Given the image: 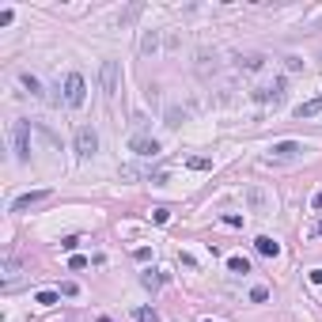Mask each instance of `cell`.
Wrapping results in <instances>:
<instances>
[{"label":"cell","mask_w":322,"mask_h":322,"mask_svg":"<svg viewBox=\"0 0 322 322\" xmlns=\"http://www.w3.org/2000/svg\"><path fill=\"white\" fill-rule=\"evenodd\" d=\"M84 99H87L84 76H80V72H68V80H65V102H68V106H84Z\"/></svg>","instance_id":"1"},{"label":"cell","mask_w":322,"mask_h":322,"mask_svg":"<svg viewBox=\"0 0 322 322\" xmlns=\"http://www.w3.org/2000/svg\"><path fill=\"white\" fill-rule=\"evenodd\" d=\"M95 152H99V133H95L91 125H80L76 129V155L87 159V155H95Z\"/></svg>","instance_id":"2"},{"label":"cell","mask_w":322,"mask_h":322,"mask_svg":"<svg viewBox=\"0 0 322 322\" xmlns=\"http://www.w3.org/2000/svg\"><path fill=\"white\" fill-rule=\"evenodd\" d=\"M303 152H307V148L299 144V140H280V144L269 148V163H273V159H299Z\"/></svg>","instance_id":"3"},{"label":"cell","mask_w":322,"mask_h":322,"mask_svg":"<svg viewBox=\"0 0 322 322\" xmlns=\"http://www.w3.org/2000/svg\"><path fill=\"white\" fill-rule=\"evenodd\" d=\"M16 159H31V125L27 121H16Z\"/></svg>","instance_id":"4"},{"label":"cell","mask_w":322,"mask_h":322,"mask_svg":"<svg viewBox=\"0 0 322 322\" xmlns=\"http://www.w3.org/2000/svg\"><path fill=\"white\" fill-rule=\"evenodd\" d=\"M118 84H121L118 61H102V91H106V95H118Z\"/></svg>","instance_id":"5"},{"label":"cell","mask_w":322,"mask_h":322,"mask_svg":"<svg viewBox=\"0 0 322 322\" xmlns=\"http://www.w3.org/2000/svg\"><path fill=\"white\" fill-rule=\"evenodd\" d=\"M50 190H31V194H23V197H16V205H12V212H27V209H34V205H42V201H50Z\"/></svg>","instance_id":"6"},{"label":"cell","mask_w":322,"mask_h":322,"mask_svg":"<svg viewBox=\"0 0 322 322\" xmlns=\"http://www.w3.org/2000/svg\"><path fill=\"white\" fill-rule=\"evenodd\" d=\"M129 152H136V155H159V140H155V136H133V140H129Z\"/></svg>","instance_id":"7"},{"label":"cell","mask_w":322,"mask_h":322,"mask_svg":"<svg viewBox=\"0 0 322 322\" xmlns=\"http://www.w3.org/2000/svg\"><path fill=\"white\" fill-rule=\"evenodd\" d=\"M254 99H273V102H280V99H284V80H273V84L269 87H258V91H254Z\"/></svg>","instance_id":"8"},{"label":"cell","mask_w":322,"mask_h":322,"mask_svg":"<svg viewBox=\"0 0 322 322\" xmlns=\"http://www.w3.org/2000/svg\"><path fill=\"white\" fill-rule=\"evenodd\" d=\"M254 250H258V254H265V258H277L280 254V243H277V239H269V235H258L254 239Z\"/></svg>","instance_id":"9"},{"label":"cell","mask_w":322,"mask_h":322,"mask_svg":"<svg viewBox=\"0 0 322 322\" xmlns=\"http://www.w3.org/2000/svg\"><path fill=\"white\" fill-rule=\"evenodd\" d=\"M314 114H322V95H314V99H307V102H299V106H296V118L299 121L314 118Z\"/></svg>","instance_id":"10"},{"label":"cell","mask_w":322,"mask_h":322,"mask_svg":"<svg viewBox=\"0 0 322 322\" xmlns=\"http://www.w3.org/2000/svg\"><path fill=\"white\" fill-rule=\"evenodd\" d=\"M246 201H250V209H254V212H262L265 205H269V197H265L258 186H250V190H246Z\"/></svg>","instance_id":"11"},{"label":"cell","mask_w":322,"mask_h":322,"mask_svg":"<svg viewBox=\"0 0 322 322\" xmlns=\"http://www.w3.org/2000/svg\"><path fill=\"white\" fill-rule=\"evenodd\" d=\"M186 167L190 171H212V159H209V155H190Z\"/></svg>","instance_id":"12"},{"label":"cell","mask_w":322,"mask_h":322,"mask_svg":"<svg viewBox=\"0 0 322 322\" xmlns=\"http://www.w3.org/2000/svg\"><path fill=\"white\" fill-rule=\"evenodd\" d=\"M23 87L34 95V99H42V84H38V76H31V72H23Z\"/></svg>","instance_id":"13"},{"label":"cell","mask_w":322,"mask_h":322,"mask_svg":"<svg viewBox=\"0 0 322 322\" xmlns=\"http://www.w3.org/2000/svg\"><path fill=\"white\" fill-rule=\"evenodd\" d=\"M16 273H19V262H16V258H8V262H4V288H12Z\"/></svg>","instance_id":"14"},{"label":"cell","mask_w":322,"mask_h":322,"mask_svg":"<svg viewBox=\"0 0 322 322\" xmlns=\"http://www.w3.org/2000/svg\"><path fill=\"white\" fill-rule=\"evenodd\" d=\"M155 46H159V38H155V31H144V38H140V53H144V57H148V53H152Z\"/></svg>","instance_id":"15"},{"label":"cell","mask_w":322,"mask_h":322,"mask_svg":"<svg viewBox=\"0 0 322 322\" xmlns=\"http://www.w3.org/2000/svg\"><path fill=\"white\" fill-rule=\"evenodd\" d=\"M133 318H136V322H159V314H155L152 307H136V311H133Z\"/></svg>","instance_id":"16"},{"label":"cell","mask_w":322,"mask_h":322,"mask_svg":"<svg viewBox=\"0 0 322 322\" xmlns=\"http://www.w3.org/2000/svg\"><path fill=\"white\" fill-rule=\"evenodd\" d=\"M182 121H186V110H178V106H171V110H167V125H171V129H178Z\"/></svg>","instance_id":"17"},{"label":"cell","mask_w":322,"mask_h":322,"mask_svg":"<svg viewBox=\"0 0 322 322\" xmlns=\"http://www.w3.org/2000/svg\"><path fill=\"white\" fill-rule=\"evenodd\" d=\"M228 269H231V273H250V262L235 254V258H228Z\"/></svg>","instance_id":"18"},{"label":"cell","mask_w":322,"mask_h":322,"mask_svg":"<svg viewBox=\"0 0 322 322\" xmlns=\"http://www.w3.org/2000/svg\"><path fill=\"white\" fill-rule=\"evenodd\" d=\"M239 68H250V72H254V68H262V57H258V53H246V57H239Z\"/></svg>","instance_id":"19"},{"label":"cell","mask_w":322,"mask_h":322,"mask_svg":"<svg viewBox=\"0 0 322 322\" xmlns=\"http://www.w3.org/2000/svg\"><path fill=\"white\" fill-rule=\"evenodd\" d=\"M34 303H42V307H53V303H57V292H38V296H34Z\"/></svg>","instance_id":"20"},{"label":"cell","mask_w":322,"mask_h":322,"mask_svg":"<svg viewBox=\"0 0 322 322\" xmlns=\"http://www.w3.org/2000/svg\"><path fill=\"white\" fill-rule=\"evenodd\" d=\"M250 299H254V303H262V299H269V288H262V284H258V288H250Z\"/></svg>","instance_id":"21"},{"label":"cell","mask_w":322,"mask_h":322,"mask_svg":"<svg viewBox=\"0 0 322 322\" xmlns=\"http://www.w3.org/2000/svg\"><path fill=\"white\" fill-rule=\"evenodd\" d=\"M76 292H80L76 280H65V284H61V296H76Z\"/></svg>","instance_id":"22"},{"label":"cell","mask_w":322,"mask_h":322,"mask_svg":"<svg viewBox=\"0 0 322 322\" xmlns=\"http://www.w3.org/2000/svg\"><path fill=\"white\" fill-rule=\"evenodd\" d=\"M80 246V239L76 235H68V239H61V250H68V254H72V250H76Z\"/></svg>","instance_id":"23"},{"label":"cell","mask_w":322,"mask_h":322,"mask_svg":"<svg viewBox=\"0 0 322 322\" xmlns=\"http://www.w3.org/2000/svg\"><path fill=\"white\" fill-rule=\"evenodd\" d=\"M140 280H144V288H155V284H159V280H163V277H155V273H152V269H148V273H144V277H140Z\"/></svg>","instance_id":"24"},{"label":"cell","mask_w":322,"mask_h":322,"mask_svg":"<svg viewBox=\"0 0 322 322\" xmlns=\"http://www.w3.org/2000/svg\"><path fill=\"white\" fill-rule=\"evenodd\" d=\"M224 224H228V228H243V216H235V212H228V216H224Z\"/></svg>","instance_id":"25"},{"label":"cell","mask_w":322,"mask_h":322,"mask_svg":"<svg viewBox=\"0 0 322 322\" xmlns=\"http://www.w3.org/2000/svg\"><path fill=\"white\" fill-rule=\"evenodd\" d=\"M84 265H87V258H80V254L68 258V269H84Z\"/></svg>","instance_id":"26"},{"label":"cell","mask_w":322,"mask_h":322,"mask_svg":"<svg viewBox=\"0 0 322 322\" xmlns=\"http://www.w3.org/2000/svg\"><path fill=\"white\" fill-rule=\"evenodd\" d=\"M152 220H155V224H167V220H171V212H167V209H155V212H152Z\"/></svg>","instance_id":"27"},{"label":"cell","mask_w":322,"mask_h":322,"mask_svg":"<svg viewBox=\"0 0 322 322\" xmlns=\"http://www.w3.org/2000/svg\"><path fill=\"white\" fill-rule=\"evenodd\" d=\"M311 205H314V209H322V190H318V194L311 197Z\"/></svg>","instance_id":"28"},{"label":"cell","mask_w":322,"mask_h":322,"mask_svg":"<svg viewBox=\"0 0 322 322\" xmlns=\"http://www.w3.org/2000/svg\"><path fill=\"white\" fill-rule=\"evenodd\" d=\"M311 280H314V284H322V269H314V273H311Z\"/></svg>","instance_id":"29"},{"label":"cell","mask_w":322,"mask_h":322,"mask_svg":"<svg viewBox=\"0 0 322 322\" xmlns=\"http://www.w3.org/2000/svg\"><path fill=\"white\" fill-rule=\"evenodd\" d=\"M314 231H318V235H322V220H318V224H314Z\"/></svg>","instance_id":"30"},{"label":"cell","mask_w":322,"mask_h":322,"mask_svg":"<svg viewBox=\"0 0 322 322\" xmlns=\"http://www.w3.org/2000/svg\"><path fill=\"white\" fill-rule=\"evenodd\" d=\"M99 322H110V318H99Z\"/></svg>","instance_id":"31"},{"label":"cell","mask_w":322,"mask_h":322,"mask_svg":"<svg viewBox=\"0 0 322 322\" xmlns=\"http://www.w3.org/2000/svg\"><path fill=\"white\" fill-rule=\"evenodd\" d=\"M205 322H212V318H205Z\"/></svg>","instance_id":"32"}]
</instances>
